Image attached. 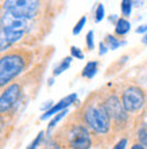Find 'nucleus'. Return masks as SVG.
I'll return each instance as SVG.
<instances>
[{
    "mask_svg": "<svg viewBox=\"0 0 147 149\" xmlns=\"http://www.w3.org/2000/svg\"><path fill=\"white\" fill-rule=\"evenodd\" d=\"M43 136H45V133H43V132H39V133H38V136L35 137V140H34V141H32V142H31V144H30V145L27 146V149H37V148H38V145H39V144H41V141H42Z\"/></svg>",
    "mask_w": 147,
    "mask_h": 149,
    "instance_id": "nucleus-17",
    "label": "nucleus"
},
{
    "mask_svg": "<svg viewBox=\"0 0 147 149\" xmlns=\"http://www.w3.org/2000/svg\"><path fill=\"white\" fill-rule=\"evenodd\" d=\"M46 149H61V145L54 142V144H49V146H46Z\"/></svg>",
    "mask_w": 147,
    "mask_h": 149,
    "instance_id": "nucleus-25",
    "label": "nucleus"
},
{
    "mask_svg": "<svg viewBox=\"0 0 147 149\" xmlns=\"http://www.w3.org/2000/svg\"><path fill=\"white\" fill-rule=\"evenodd\" d=\"M105 42H107V45H108V49H112V50L117 49L120 45H124V43H126L124 41H119L116 37L111 36V34H108V36L105 37Z\"/></svg>",
    "mask_w": 147,
    "mask_h": 149,
    "instance_id": "nucleus-13",
    "label": "nucleus"
},
{
    "mask_svg": "<svg viewBox=\"0 0 147 149\" xmlns=\"http://www.w3.org/2000/svg\"><path fill=\"white\" fill-rule=\"evenodd\" d=\"M104 18V6L103 4H99L96 8V15H95V20L96 22H101Z\"/></svg>",
    "mask_w": 147,
    "mask_h": 149,
    "instance_id": "nucleus-19",
    "label": "nucleus"
},
{
    "mask_svg": "<svg viewBox=\"0 0 147 149\" xmlns=\"http://www.w3.org/2000/svg\"><path fill=\"white\" fill-rule=\"evenodd\" d=\"M32 20L22 19L4 11L0 18V52L7 50L10 46L23 38L30 30Z\"/></svg>",
    "mask_w": 147,
    "mask_h": 149,
    "instance_id": "nucleus-1",
    "label": "nucleus"
},
{
    "mask_svg": "<svg viewBox=\"0 0 147 149\" xmlns=\"http://www.w3.org/2000/svg\"><path fill=\"white\" fill-rule=\"evenodd\" d=\"M142 42H143L144 45H147V34H146V36L143 37V38H142Z\"/></svg>",
    "mask_w": 147,
    "mask_h": 149,
    "instance_id": "nucleus-28",
    "label": "nucleus"
},
{
    "mask_svg": "<svg viewBox=\"0 0 147 149\" xmlns=\"http://www.w3.org/2000/svg\"><path fill=\"white\" fill-rule=\"evenodd\" d=\"M126 145H127V138H121L112 149H126Z\"/></svg>",
    "mask_w": 147,
    "mask_h": 149,
    "instance_id": "nucleus-22",
    "label": "nucleus"
},
{
    "mask_svg": "<svg viewBox=\"0 0 147 149\" xmlns=\"http://www.w3.org/2000/svg\"><path fill=\"white\" fill-rule=\"evenodd\" d=\"M77 100V95L76 94H70V95H68L66 98H63V99H61L57 104H54V106L51 107L50 110H47L46 113H43L42 115H41V121H43V119H47L49 117H51V115H57L58 113H61V111H63V110H66L68 107L72 104V103H74Z\"/></svg>",
    "mask_w": 147,
    "mask_h": 149,
    "instance_id": "nucleus-9",
    "label": "nucleus"
},
{
    "mask_svg": "<svg viewBox=\"0 0 147 149\" xmlns=\"http://www.w3.org/2000/svg\"><path fill=\"white\" fill-rule=\"evenodd\" d=\"M104 106H105V109H107V111H108L111 118L116 119L117 122L126 121V118H127V111L124 110L123 104H121V102L119 100L117 96H115V95L109 96V98L104 102Z\"/></svg>",
    "mask_w": 147,
    "mask_h": 149,
    "instance_id": "nucleus-8",
    "label": "nucleus"
},
{
    "mask_svg": "<svg viewBox=\"0 0 147 149\" xmlns=\"http://www.w3.org/2000/svg\"><path fill=\"white\" fill-rule=\"evenodd\" d=\"M138 140H139L140 145H143L144 148H147V127L146 126H142L138 130Z\"/></svg>",
    "mask_w": 147,
    "mask_h": 149,
    "instance_id": "nucleus-14",
    "label": "nucleus"
},
{
    "mask_svg": "<svg viewBox=\"0 0 147 149\" xmlns=\"http://www.w3.org/2000/svg\"><path fill=\"white\" fill-rule=\"evenodd\" d=\"M27 58L22 53L14 52L0 58V87L7 86L26 69Z\"/></svg>",
    "mask_w": 147,
    "mask_h": 149,
    "instance_id": "nucleus-3",
    "label": "nucleus"
},
{
    "mask_svg": "<svg viewBox=\"0 0 147 149\" xmlns=\"http://www.w3.org/2000/svg\"><path fill=\"white\" fill-rule=\"evenodd\" d=\"M97 68H99V63H97V61H89V63L85 65V68L82 69L81 76H82V77L92 79L93 76L96 74Z\"/></svg>",
    "mask_w": 147,
    "mask_h": 149,
    "instance_id": "nucleus-11",
    "label": "nucleus"
},
{
    "mask_svg": "<svg viewBox=\"0 0 147 149\" xmlns=\"http://www.w3.org/2000/svg\"><path fill=\"white\" fill-rule=\"evenodd\" d=\"M132 4H134V1H131V0H123V1H121V12H123L124 16L131 15Z\"/></svg>",
    "mask_w": 147,
    "mask_h": 149,
    "instance_id": "nucleus-15",
    "label": "nucleus"
},
{
    "mask_svg": "<svg viewBox=\"0 0 147 149\" xmlns=\"http://www.w3.org/2000/svg\"><path fill=\"white\" fill-rule=\"evenodd\" d=\"M131 149H146L143 145H140L139 142H136V144H134V145L131 146Z\"/></svg>",
    "mask_w": 147,
    "mask_h": 149,
    "instance_id": "nucleus-26",
    "label": "nucleus"
},
{
    "mask_svg": "<svg viewBox=\"0 0 147 149\" xmlns=\"http://www.w3.org/2000/svg\"><path fill=\"white\" fill-rule=\"evenodd\" d=\"M85 22H86V18H85V16H82L81 19H80V20L77 22V23H76V26H74V29H73V34H74V36L80 34V31L82 30V27H84Z\"/></svg>",
    "mask_w": 147,
    "mask_h": 149,
    "instance_id": "nucleus-18",
    "label": "nucleus"
},
{
    "mask_svg": "<svg viewBox=\"0 0 147 149\" xmlns=\"http://www.w3.org/2000/svg\"><path fill=\"white\" fill-rule=\"evenodd\" d=\"M66 114H68V110H63V111H61V113L57 114V115H55V117L50 121V123H49V126H47V130H51V129H53V127H54V126L57 125L59 121H61L62 118L65 117Z\"/></svg>",
    "mask_w": 147,
    "mask_h": 149,
    "instance_id": "nucleus-16",
    "label": "nucleus"
},
{
    "mask_svg": "<svg viewBox=\"0 0 147 149\" xmlns=\"http://www.w3.org/2000/svg\"><path fill=\"white\" fill-rule=\"evenodd\" d=\"M68 142L72 149H90L92 140L85 126L74 125L68 132Z\"/></svg>",
    "mask_w": 147,
    "mask_h": 149,
    "instance_id": "nucleus-6",
    "label": "nucleus"
},
{
    "mask_svg": "<svg viewBox=\"0 0 147 149\" xmlns=\"http://www.w3.org/2000/svg\"><path fill=\"white\" fill-rule=\"evenodd\" d=\"M130 29H131L130 22L127 19H124V18H120V19H117L116 26H115V33L117 36H126L130 31Z\"/></svg>",
    "mask_w": 147,
    "mask_h": 149,
    "instance_id": "nucleus-10",
    "label": "nucleus"
},
{
    "mask_svg": "<svg viewBox=\"0 0 147 149\" xmlns=\"http://www.w3.org/2000/svg\"><path fill=\"white\" fill-rule=\"evenodd\" d=\"M146 103V96L142 88L131 86L126 88L121 95V104L127 113H136L139 111Z\"/></svg>",
    "mask_w": 147,
    "mask_h": 149,
    "instance_id": "nucleus-5",
    "label": "nucleus"
},
{
    "mask_svg": "<svg viewBox=\"0 0 147 149\" xmlns=\"http://www.w3.org/2000/svg\"><path fill=\"white\" fill-rule=\"evenodd\" d=\"M22 94V86L19 83H12L0 95V115L7 113L16 104Z\"/></svg>",
    "mask_w": 147,
    "mask_h": 149,
    "instance_id": "nucleus-7",
    "label": "nucleus"
},
{
    "mask_svg": "<svg viewBox=\"0 0 147 149\" xmlns=\"http://www.w3.org/2000/svg\"><path fill=\"white\" fill-rule=\"evenodd\" d=\"M146 31H147V23L142 24V26H139V27L136 29V33H138V34H142V33H146Z\"/></svg>",
    "mask_w": 147,
    "mask_h": 149,
    "instance_id": "nucleus-24",
    "label": "nucleus"
},
{
    "mask_svg": "<svg viewBox=\"0 0 147 149\" xmlns=\"http://www.w3.org/2000/svg\"><path fill=\"white\" fill-rule=\"evenodd\" d=\"M84 121L97 134H105L111 129V117L104 106V102L89 103L84 110Z\"/></svg>",
    "mask_w": 147,
    "mask_h": 149,
    "instance_id": "nucleus-2",
    "label": "nucleus"
},
{
    "mask_svg": "<svg viewBox=\"0 0 147 149\" xmlns=\"http://www.w3.org/2000/svg\"><path fill=\"white\" fill-rule=\"evenodd\" d=\"M3 126H4V122H3V119L0 118V133H1V130H3Z\"/></svg>",
    "mask_w": 147,
    "mask_h": 149,
    "instance_id": "nucleus-27",
    "label": "nucleus"
},
{
    "mask_svg": "<svg viewBox=\"0 0 147 149\" xmlns=\"http://www.w3.org/2000/svg\"><path fill=\"white\" fill-rule=\"evenodd\" d=\"M70 64H72V57H65V58L62 60L61 63H59V65L54 69V76H58V74H61L62 72H65L68 68L70 67Z\"/></svg>",
    "mask_w": 147,
    "mask_h": 149,
    "instance_id": "nucleus-12",
    "label": "nucleus"
},
{
    "mask_svg": "<svg viewBox=\"0 0 147 149\" xmlns=\"http://www.w3.org/2000/svg\"><path fill=\"white\" fill-rule=\"evenodd\" d=\"M107 50H108V47L105 46V43H104V42H100V50H99L100 56L105 54V53H107Z\"/></svg>",
    "mask_w": 147,
    "mask_h": 149,
    "instance_id": "nucleus-23",
    "label": "nucleus"
},
{
    "mask_svg": "<svg viewBox=\"0 0 147 149\" xmlns=\"http://www.w3.org/2000/svg\"><path fill=\"white\" fill-rule=\"evenodd\" d=\"M70 53H72V57H76V58H80V60L84 58V53L76 46L70 47Z\"/></svg>",
    "mask_w": 147,
    "mask_h": 149,
    "instance_id": "nucleus-20",
    "label": "nucleus"
},
{
    "mask_svg": "<svg viewBox=\"0 0 147 149\" xmlns=\"http://www.w3.org/2000/svg\"><path fill=\"white\" fill-rule=\"evenodd\" d=\"M41 4L37 0H7L3 3V10L16 18L32 20L38 15Z\"/></svg>",
    "mask_w": 147,
    "mask_h": 149,
    "instance_id": "nucleus-4",
    "label": "nucleus"
},
{
    "mask_svg": "<svg viewBox=\"0 0 147 149\" xmlns=\"http://www.w3.org/2000/svg\"><path fill=\"white\" fill-rule=\"evenodd\" d=\"M86 45H88V49L92 50L95 47V42H93V31H89L86 34Z\"/></svg>",
    "mask_w": 147,
    "mask_h": 149,
    "instance_id": "nucleus-21",
    "label": "nucleus"
}]
</instances>
